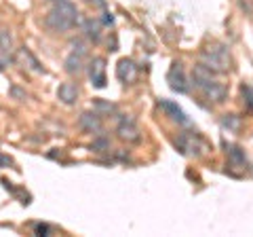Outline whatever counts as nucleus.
<instances>
[{
  "mask_svg": "<svg viewBox=\"0 0 253 237\" xmlns=\"http://www.w3.org/2000/svg\"><path fill=\"white\" fill-rule=\"evenodd\" d=\"M169 85L173 91L177 93H186L188 91V83H186V76H184V68H181L179 61H173V66L169 70Z\"/></svg>",
  "mask_w": 253,
  "mask_h": 237,
  "instance_id": "6",
  "label": "nucleus"
},
{
  "mask_svg": "<svg viewBox=\"0 0 253 237\" xmlns=\"http://www.w3.org/2000/svg\"><path fill=\"white\" fill-rule=\"evenodd\" d=\"M66 70L70 74H76V72H81L83 70V53H70L68 58H66Z\"/></svg>",
  "mask_w": 253,
  "mask_h": 237,
  "instance_id": "11",
  "label": "nucleus"
},
{
  "mask_svg": "<svg viewBox=\"0 0 253 237\" xmlns=\"http://www.w3.org/2000/svg\"><path fill=\"white\" fill-rule=\"evenodd\" d=\"M57 98L63 102V104H74L78 100V87L74 83H61L59 89H57Z\"/></svg>",
  "mask_w": 253,
  "mask_h": 237,
  "instance_id": "10",
  "label": "nucleus"
},
{
  "mask_svg": "<svg viewBox=\"0 0 253 237\" xmlns=\"http://www.w3.org/2000/svg\"><path fill=\"white\" fill-rule=\"evenodd\" d=\"M76 23H78V11L68 0L57 2L44 17V26L49 28L51 32H59V34L70 32L72 28H76Z\"/></svg>",
  "mask_w": 253,
  "mask_h": 237,
  "instance_id": "1",
  "label": "nucleus"
},
{
  "mask_svg": "<svg viewBox=\"0 0 253 237\" xmlns=\"http://www.w3.org/2000/svg\"><path fill=\"white\" fill-rule=\"evenodd\" d=\"M108 148H110V142L108 140H97L95 144H91V151H97V153L108 151Z\"/></svg>",
  "mask_w": 253,
  "mask_h": 237,
  "instance_id": "16",
  "label": "nucleus"
},
{
  "mask_svg": "<svg viewBox=\"0 0 253 237\" xmlns=\"http://www.w3.org/2000/svg\"><path fill=\"white\" fill-rule=\"evenodd\" d=\"M158 106H161L165 113H167L173 121H177V123H188V118L184 115V110H181L175 102H171V100H158Z\"/></svg>",
  "mask_w": 253,
  "mask_h": 237,
  "instance_id": "9",
  "label": "nucleus"
},
{
  "mask_svg": "<svg viewBox=\"0 0 253 237\" xmlns=\"http://www.w3.org/2000/svg\"><path fill=\"white\" fill-rule=\"evenodd\" d=\"M34 233L36 235H49L51 233V227L49 225H36L34 227Z\"/></svg>",
  "mask_w": 253,
  "mask_h": 237,
  "instance_id": "17",
  "label": "nucleus"
},
{
  "mask_svg": "<svg viewBox=\"0 0 253 237\" xmlns=\"http://www.w3.org/2000/svg\"><path fill=\"white\" fill-rule=\"evenodd\" d=\"M116 133L118 138L125 140V142H139V127L137 123L133 121L131 117H123L121 121H118V127H116Z\"/></svg>",
  "mask_w": 253,
  "mask_h": 237,
  "instance_id": "5",
  "label": "nucleus"
},
{
  "mask_svg": "<svg viewBox=\"0 0 253 237\" xmlns=\"http://www.w3.org/2000/svg\"><path fill=\"white\" fill-rule=\"evenodd\" d=\"M11 47H13V38L6 30H2V32H0V53H4V55L11 53Z\"/></svg>",
  "mask_w": 253,
  "mask_h": 237,
  "instance_id": "13",
  "label": "nucleus"
},
{
  "mask_svg": "<svg viewBox=\"0 0 253 237\" xmlns=\"http://www.w3.org/2000/svg\"><path fill=\"white\" fill-rule=\"evenodd\" d=\"M49 2H55V4H57V2H63V0H49Z\"/></svg>",
  "mask_w": 253,
  "mask_h": 237,
  "instance_id": "20",
  "label": "nucleus"
},
{
  "mask_svg": "<svg viewBox=\"0 0 253 237\" xmlns=\"http://www.w3.org/2000/svg\"><path fill=\"white\" fill-rule=\"evenodd\" d=\"M89 78H91V85L97 87V89H104L108 85V78H106V59L104 58H93L91 64H89Z\"/></svg>",
  "mask_w": 253,
  "mask_h": 237,
  "instance_id": "4",
  "label": "nucleus"
},
{
  "mask_svg": "<svg viewBox=\"0 0 253 237\" xmlns=\"http://www.w3.org/2000/svg\"><path fill=\"white\" fill-rule=\"evenodd\" d=\"M95 108H97V110H104V113H116V106H114V104H106V102H101V100L95 102Z\"/></svg>",
  "mask_w": 253,
  "mask_h": 237,
  "instance_id": "15",
  "label": "nucleus"
},
{
  "mask_svg": "<svg viewBox=\"0 0 253 237\" xmlns=\"http://www.w3.org/2000/svg\"><path fill=\"white\" fill-rule=\"evenodd\" d=\"M116 76H118V81L125 83V85H129V83L135 81V76H137V66L133 64V59L123 58L121 61H118V66H116Z\"/></svg>",
  "mask_w": 253,
  "mask_h": 237,
  "instance_id": "7",
  "label": "nucleus"
},
{
  "mask_svg": "<svg viewBox=\"0 0 253 237\" xmlns=\"http://www.w3.org/2000/svg\"><path fill=\"white\" fill-rule=\"evenodd\" d=\"M230 159H232V163H236V165H245V153H241V148L239 146H232L230 148Z\"/></svg>",
  "mask_w": 253,
  "mask_h": 237,
  "instance_id": "14",
  "label": "nucleus"
},
{
  "mask_svg": "<svg viewBox=\"0 0 253 237\" xmlns=\"http://www.w3.org/2000/svg\"><path fill=\"white\" fill-rule=\"evenodd\" d=\"M78 123H81V127L89 133H99L104 129V123H101V117L97 113H83Z\"/></svg>",
  "mask_w": 253,
  "mask_h": 237,
  "instance_id": "8",
  "label": "nucleus"
},
{
  "mask_svg": "<svg viewBox=\"0 0 253 237\" xmlns=\"http://www.w3.org/2000/svg\"><path fill=\"white\" fill-rule=\"evenodd\" d=\"M83 28H84V32H86V36H89L91 41H95V43L99 41V23H97V21H93V19H86Z\"/></svg>",
  "mask_w": 253,
  "mask_h": 237,
  "instance_id": "12",
  "label": "nucleus"
},
{
  "mask_svg": "<svg viewBox=\"0 0 253 237\" xmlns=\"http://www.w3.org/2000/svg\"><path fill=\"white\" fill-rule=\"evenodd\" d=\"M192 85L199 89L201 93L207 100H213V102H226L228 98V89L221 83L217 81H213L211 78V70L209 68H205L203 64H199L194 68V72H192Z\"/></svg>",
  "mask_w": 253,
  "mask_h": 237,
  "instance_id": "2",
  "label": "nucleus"
},
{
  "mask_svg": "<svg viewBox=\"0 0 253 237\" xmlns=\"http://www.w3.org/2000/svg\"><path fill=\"white\" fill-rule=\"evenodd\" d=\"M4 61H6V59H2V58H0V70L4 68Z\"/></svg>",
  "mask_w": 253,
  "mask_h": 237,
  "instance_id": "19",
  "label": "nucleus"
},
{
  "mask_svg": "<svg viewBox=\"0 0 253 237\" xmlns=\"http://www.w3.org/2000/svg\"><path fill=\"white\" fill-rule=\"evenodd\" d=\"M9 165H13L11 157H6V155H2V153H0V168H9Z\"/></svg>",
  "mask_w": 253,
  "mask_h": 237,
  "instance_id": "18",
  "label": "nucleus"
},
{
  "mask_svg": "<svg viewBox=\"0 0 253 237\" xmlns=\"http://www.w3.org/2000/svg\"><path fill=\"white\" fill-rule=\"evenodd\" d=\"M203 66L209 68L211 72H226L228 68V58L224 51H217V49H211V51H205L203 53Z\"/></svg>",
  "mask_w": 253,
  "mask_h": 237,
  "instance_id": "3",
  "label": "nucleus"
}]
</instances>
